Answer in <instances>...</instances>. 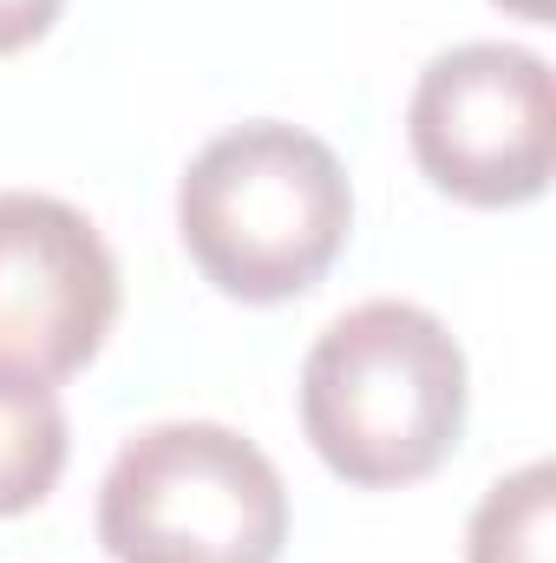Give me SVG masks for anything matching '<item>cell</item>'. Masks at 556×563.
<instances>
[{
  "instance_id": "obj_6",
  "label": "cell",
  "mask_w": 556,
  "mask_h": 563,
  "mask_svg": "<svg viewBox=\"0 0 556 563\" xmlns=\"http://www.w3.org/2000/svg\"><path fill=\"white\" fill-rule=\"evenodd\" d=\"M73 452V426L53 387L0 380V518H20L53 498Z\"/></svg>"
},
{
  "instance_id": "obj_4",
  "label": "cell",
  "mask_w": 556,
  "mask_h": 563,
  "mask_svg": "<svg viewBox=\"0 0 556 563\" xmlns=\"http://www.w3.org/2000/svg\"><path fill=\"white\" fill-rule=\"evenodd\" d=\"M407 144L432 190L471 210H518L551 190L556 79L511 40H465L425 59L407 106Z\"/></svg>"
},
{
  "instance_id": "obj_3",
  "label": "cell",
  "mask_w": 556,
  "mask_h": 563,
  "mask_svg": "<svg viewBox=\"0 0 556 563\" xmlns=\"http://www.w3.org/2000/svg\"><path fill=\"white\" fill-rule=\"evenodd\" d=\"M112 563H276L288 485L276 459L223 420H164L119 445L99 485Z\"/></svg>"
},
{
  "instance_id": "obj_5",
  "label": "cell",
  "mask_w": 556,
  "mask_h": 563,
  "mask_svg": "<svg viewBox=\"0 0 556 563\" xmlns=\"http://www.w3.org/2000/svg\"><path fill=\"white\" fill-rule=\"evenodd\" d=\"M119 256L86 210L0 190V380H73L119 321Z\"/></svg>"
},
{
  "instance_id": "obj_1",
  "label": "cell",
  "mask_w": 556,
  "mask_h": 563,
  "mask_svg": "<svg viewBox=\"0 0 556 563\" xmlns=\"http://www.w3.org/2000/svg\"><path fill=\"white\" fill-rule=\"evenodd\" d=\"M465 347L419 301L380 295L347 308L301 361V432L360 492L432 478L465 432Z\"/></svg>"
},
{
  "instance_id": "obj_8",
  "label": "cell",
  "mask_w": 556,
  "mask_h": 563,
  "mask_svg": "<svg viewBox=\"0 0 556 563\" xmlns=\"http://www.w3.org/2000/svg\"><path fill=\"white\" fill-rule=\"evenodd\" d=\"M59 7L66 0H0V59L7 53H26L33 40H46L53 20H59Z\"/></svg>"
},
{
  "instance_id": "obj_7",
  "label": "cell",
  "mask_w": 556,
  "mask_h": 563,
  "mask_svg": "<svg viewBox=\"0 0 556 563\" xmlns=\"http://www.w3.org/2000/svg\"><path fill=\"white\" fill-rule=\"evenodd\" d=\"M551 518L556 472L551 459H531L478 498L465 531V563H551Z\"/></svg>"
},
{
  "instance_id": "obj_9",
  "label": "cell",
  "mask_w": 556,
  "mask_h": 563,
  "mask_svg": "<svg viewBox=\"0 0 556 563\" xmlns=\"http://www.w3.org/2000/svg\"><path fill=\"white\" fill-rule=\"evenodd\" d=\"M498 7H511L518 20H556V0H498Z\"/></svg>"
},
{
  "instance_id": "obj_2",
  "label": "cell",
  "mask_w": 556,
  "mask_h": 563,
  "mask_svg": "<svg viewBox=\"0 0 556 563\" xmlns=\"http://www.w3.org/2000/svg\"><path fill=\"white\" fill-rule=\"evenodd\" d=\"M354 230V184L314 132L249 119L177 177V236L230 301L276 308L334 269Z\"/></svg>"
}]
</instances>
